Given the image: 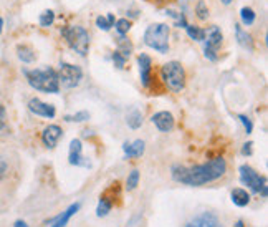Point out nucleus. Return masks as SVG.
I'll return each instance as SVG.
<instances>
[{"label":"nucleus","instance_id":"8","mask_svg":"<svg viewBox=\"0 0 268 227\" xmlns=\"http://www.w3.org/2000/svg\"><path fill=\"white\" fill-rule=\"evenodd\" d=\"M222 32L219 27H210L208 32L205 33V45H204V55L207 60L217 62L219 60V50L222 47Z\"/></svg>","mask_w":268,"mask_h":227},{"label":"nucleus","instance_id":"11","mask_svg":"<svg viewBox=\"0 0 268 227\" xmlns=\"http://www.w3.org/2000/svg\"><path fill=\"white\" fill-rule=\"evenodd\" d=\"M28 109L36 116H42V118H55L56 109L53 105H48L45 101L39 100V98H32L28 101Z\"/></svg>","mask_w":268,"mask_h":227},{"label":"nucleus","instance_id":"12","mask_svg":"<svg viewBox=\"0 0 268 227\" xmlns=\"http://www.w3.org/2000/svg\"><path fill=\"white\" fill-rule=\"evenodd\" d=\"M185 227H222V222L212 212H202L185 224Z\"/></svg>","mask_w":268,"mask_h":227},{"label":"nucleus","instance_id":"36","mask_svg":"<svg viewBox=\"0 0 268 227\" xmlns=\"http://www.w3.org/2000/svg\"><path fill=\"white\" fill-rule=\"evenodd\" d=\"M252 146H253L252 141L245 143V144L242 146V155H243V156H250V155H252Z\"/></svg>","mask_w":268,"mask_h":227},{"label":"nucleus","instance_id":"40","mask_svg":"<svg viewBox=\"0 0 268 227\" xmlns=\"http://www.w3.org/2000/svg\"><path fill=\"white\" fill-rule=\"evenodd\" d=\"M232 2H234V0H222V4H223V5H230Z\"/></svg>","mask_w":268,"mask_h":227},{"label":"nucleus","instance_id":"32","mask_svg":"<svg viewBox=\"0 0 268 227\" xmlns=\"http://www.w3.org/2000/svg\"><path fill=\"white\" fill-rule=\"evenodd\" d=\"M126 60H128V58H124L121 53L118 52V50L113 53V63H114V67H116V68L123 70V68H124V65H126Z\"/></svg>","mask_w":268,"mask_h":227},{"label":"nucleus","instance_id":"15","mask_svg":"<svg viewBox=\"0 0 268 227\" xmlns=\"http://www.w3.org/2000/svg\"><path fill=\"white\" fill-rule=\"evenodd\" d=\"M123 149H124V155L128 159L132 158H141L144 155V141H134V143H124L123 144Z\"/></svg>","mask_w":268,"mask_h":227},{"label":"nucleus","instance_id":"23","mask_svg":"<svg viewBox=\"0 0 268 227\" xmlns=\"http://www.w3.org/2000/svg\"><path fill=\"white\" fill-rule=\"evenodd\" d=\"M114 22H116V18H114L113 13H108L106 17L100 15L98 18H96V27H98L100 30H103V32H109L111 28L114 27Z\"/></svg>","mask_w":268,"mask_h":227},{"label":"nucleus","instance_id":"26","mask_svg":"<svg viewBox=\"0 0 268 227\" xmlns=\"http://www.w3.org/2000/svg\"><path fill=\"white\" fill-rule=\"evenodd\" d=\"M114 27L118 35H128V32L131 30V22L128 18H119L114 22Z\"/></svg>","mask_w":268,"mask_h":227},{"label":"nucleus","instance_id":"2","mask_svg":"<svg viewBox=\"0 0 268 227\" xmlns=\"http://www.w3.org/2000/svg\"><path fill=\"white\" fill-rule=\"evenodd\" d=\"M28 85L35 90L43 93H58L60 91V80L58 73L51 67L35 68V70H24Z\"/></svg>","mask_w":268,"mask_h":227},{"label":"nucleus","instance_id":"28","mask_svg":"<svg viewBox=\"0 0 268 227\" xmlns=\"http://www.w3.org/2000/svg\"><path fill=\"white\" fill-rule=\"evenodd\" d=\"M55 22V12L53 10H45L40 13V25L42 27H50Z\"/></svg>","mask_w":268,"mask_h":227},{"label":"nucleus","instance_id":"38","mask_svg":"<svg viewBox=\"0 0 268 227\" xmlns=\"http://www.w3.org/2000/svg\"><path fill=\"white\" fill-rule=\"evenodd\" d=\"M234 227H247V225L243 224V221H238V222H237V224H235Z\"/></svg>","mask_w":268,"mask_h":227},{"label":"nucleus","instance_id":"35","mask_svg":"<svg viewBox=\"0 0 268 227\" xmlns=\"http://www.w3.org/2000/svg\"><path fill=\"white\" fill-rule=\"evenodd\" d=\"M7 129V109L4 105H0V133Z\"/></svg>","mask_w":268,"mask_h":227},{"label":"nucleus","instance_id":"30","mask_svg":"<svg viewBox=\"0 0 268 227\" xmlns=\"http://www.w3.org/2000/svg\"><path fill=\"white\" fill-rule=\"evenodd\" d=\"M196 13H197V17L200 20H207L208 18V9H207V5H205L204 0H199V2H197Z\"/></svg>","mask_w":268,"mask_h":227},{"label":"nucleus","instance_id":"24","mask_svg":"<svg viewBox=\"0 0 268 227\" xmlns=\"http://www.w3.org/2000/svg\"><path fill=\"white\" fill-rule=\"evenodd\" d=\"M185 32H187V35L190 36L192 40H196V42H204L205 40V33L207 30H204L202 27H197V25H189L185 27Z\"/></svg>","mask_w":268,"mask_h":227},{"label":"nucleus","instance_id":"34","mask_svg":"<svg viewBox=\"0 0 268 227\" xmlns=\"http://www.w3.org/2000/svg\"><path fill=\"white\" fill-rule=\"evenodd\" d=\"M7 174H9V163H7L5 158L0 156V181H4Z\"/></svg>","mask_w":268,"mask_h":227},{"label":"nucleus","instance_id":"31","mask_svg":"<svg viewBox=\"0 0 268 227\" xmlns=\"http://www.w3.org/2000/svg\"><path fill=\"white\" fill-rule=\"evenodd\" d=\"M66 121H74V123H83V121H88L89 120V113L88 111H78L76 115L73 116H65Z\"/></svg>","mask_w":268,"mask_h":227},{"label":"nucleus","instance_id":"33","mask_svg":"<svg viewBox=\"0 0 268 227\" xmlns=\"http://www.w3.org/2000/svg\"><path fill=\"white\" fill-rule=\"evenodd\" d=\"M238 120L242 121L243 128H245V133H247V135H252V131H253V123H252V120L248 118V116H245V115H238Z\"/></svg>","mask_w":268,"mask_h":227},{"label":"nucleus","instance_id":"22","mask_svg":"<svg viewBox=\"0 0 268 227\" xmlns=\"http://www.w3.org/2000/svg\"><path fill=\"white\" fill-rule=\"evenodd\" d=\"M126 123H128V126L131 129H138L141 128V124H143V113L139 111V109H131V111L128 113V116H126Z\"/></svg>","mask_w":268,"mask_h":227},{"label":"nucleus","instance_id":"25","mask_svg":"<svg viewBox=\"0 0 268 227\" xmlns=\"http://www.w3.org/2000/svg\"><path fill=\"white\" fill-rule=\"evenodd\" d=\"M255 12H253L250 7H243V9L240 10V20H242V24L243 25H252L253 22H255Z\"/></svg>","mask_w":268,"mask_h":227},{"label":"nucleus","instance_id":"14","mask_svg":"<svg viewBox=\"0 0 268 227\" xmlns=\"http://www.w3.org/2000/svg\"><path fill=\"white\" fill-rule=\"evenodd\" d=\"M151 121L156 124V128H158L161 133H169V131H173V128H174V116L169 111L156 113L151 118Z\"/></svg>","mask_w":268,"mask_h":227},{"label":"nucleus","instance_id":"37","mask_svg":"<svg viewBox=\"0 0 268 227\" xmlns=\"http://www.w3.org/2000/svg\"><path fill=\"white\" fill-rule=\"evenodd\" d=\"M13 227H28V225H27L25 221H17V222L13 224Z\"/></svg>","mask_w":268,"mask_h":227},{"label":"nucleus","instance_id":"13","mask_svg":"<svg viewBox=\"0 0 268 227\" xmlns=\"http://www.w3.org/2000/svg\"><path fill=\"white\" fill-rule=\"evenodd\" d=\"M138 65H139V73H141V83H143L144 88L149 86L151 83V71H152V60L151 56L146 53H141L138 56Z\"/></svg>","mask_w":268,"mask_h":227},{"label":"nucleus","instance_id":"1","mask_svg":"<svg viewBox=\"0 0 268 227\" xmlns=\"http://www.w3.org/2000/svg\"><path fill=\"white\" fill-rule=\"evenodd\" d=\"M227 173V163L223 158H214L210 161H207L204 164L185 167V166H173L170 174H173V179L181 182V184L187 186H204L208 182H214L220 179L223 174Z\"/></svg>","mask_w":268,"mask_h":227},{"label":"nucleus","instance_id":"27","mask_svg":"<svg viewBox=\"0 0 268 227\" xmlns=\"http://www.w3.org/2000/svg\"><path fill=\"white\" fill-rule=\"evenodd\" d=\"M138 184H139V171L132 169L128 176V179H126V189H128V191H134Z\"/></svg>","mask_w":268,"mask_h":227},{"label":"nucleus","instance_id":"10","mask_svg":"<svg viewBox=\"0 0 268 227\" xmlns=\"http://www.w3.org/2000/svg\"><path fill=\"white\" fill-rule=\"evenodd\" d=\"M63 138V129L58 126V124H50L43 129L42 133V143L45 144V148L48 149H53L56 148L58 141Z\"/></svg>","mask_w":268,"mask_h":227},{"label":"nucleus","instance_id":"7","mask_svg":"<svg viewBox=\"0 0 268 227\" xmlns=\"http://www.w3.org/2000/svg\"><path fill=\"white\" fill-rule=\"evenodd\" d=\"M58 80L65 88H76L83 80V70L78 65L62 62L58 70Z\"/></svg>","mask_w":268,"mask_h":227},{"label":"nucleus","instance_id":"19","mask_svg":"<svg viewBox=\"0 0 268 227\" xmlns=\"http://www.w3.org/2000/svg\"><path fill=\"white\" fill-rule=\"evenodd\" d=\"M230 197H232V202L235 204V206H238V207L248 206V202H250V194L245 191V189H242V187L234 189L232 194H230Z\"/></svg>","mask_w":268,"mask_h":227},{"label":"nucleus","instance_id":"9","mask_svg":"<svg viewBox=\"0 0 268 227\" xmlns=\"http://www.w3.org/2000/svg\"><path fill=\"white\" fill-rule=\"evenodd\" d=\"M68 163L71 166L80 167H91V163L83 156V146L80 140H71L70 143V153H68Z\"/></svg>","mask_w":268,"mask_h":227},{"label":"nucleus","instance_id":"29","mask_svg":"<svg viewBox=\"0 0 268 227\" xmlns=\"http://www.w3.org/2000/svg\"><path fill=\"white\" fill-rule=\"evenodd\" d=\"M167 15L169 17H173L174 20H176V25L179 27V28H185L187 27V20H185V17H184V13H177V12H173V10H167Z\"/></svg>","mask_w":268,"mask_h":227},{"label":"nucleus","instance_id":"6","mask_svg":"<svg viewBox=\"0 0 268 227\" xmlns=\"http://www.w3.org/2000/svg\"><path fill=\"white\" fill-rule=\"evenodd\" d=\"M240 181L242 184L248 186L253 193L260 194L262 197L268 196V187H266V178L265 176H260L253 167H250L248 164L240 166Z\"/></svg>","mask_w":268,"mask_h":227},{"label":"nucleus","instance_id":"3","mask_svg":"<svg viewBox=\"0 0 268 227\" xmlns=\"http://www.w3.org/2000/svg\"><path fill=\"white\" fill-rule=\"evenodd\" d=\"M62 36L68 43V47L74 50V53L80 56H86L89 50V35L83 27L80 25H71V27H63L60 30Z\"/></svg>","mask_w":268,"mask_h":227},{"label":"nucleus","instance_id":"4","mask_svg":"<svg viewBox=\"0 0 268 227\" xmlns=\"http://www.w3.org/2000/svg\"><path fill=\"white\" fill-rule=\"evenodd\" d=\"M169 25L167 24H152L144 32V43L147 47L154 48L159 53L169 52Z\"/></svg>","mask_w":268,"mask_h":227},{"label":"nucleus","instance_id":"18","mask_svg":"<svg viewBox=\"0 0 268 227\" xmlns=\"http://www.w3.org/2000/svg\"><path fill=\"white\" fill-rule=\"evenodd\" d=\"M235 39H237L238 45H240L242 48L248 50V52H252V50H253V40H252V35L245 32L240 25H235Z\"/></svg>","mask_w":268,"mask_h":227},{"label":"nucleus","instance_id":"17","mask_svg":"<svg viewBox=\"0 0 268 227\" xmlns=\"http://www.w3.org/2000/svg\"><path fill=\"white\" fill-rule=\"evenodd\" d=\"M114 206V196H109V193L103 194L100 197V204H98V209H96V216L98 217H104L109 214V211L113 209Z\"/></svg>","mask_w":268,"mask_h":227},{"label":"nucleus","instance_id":"20","mask_svg":"<svg viewBox=\"0 0 268 227\" xmlns=\"http://www.w3.org/2000/svg\"><path fill=\"white\" fill-rule=\"evenodd\" d=\"M17 56L24 63H32V62H35V58H36L35 50L30 45H18L17 47Z\"/></svg>","mask_w":268,"mask_h":227},{"label":"nucleus","instance_id":"39","mask_svg":"<svg viewBox=\"0 0 268 227\" xmlns=\"http://www.w3.org/2000/svg\"><path fill=\"white\" fill-rule=\"evenodd\" d=\"M2 30H4V18L0 17V33H2Z\"/></svg>","mask_w":268,"mask_h":227},{"label":"nucleus","instance_id":"21","mask_svg":"<svg viewBox=\"0 0 268 227\" xmlns=\"http://www.w3.org/2000/svg\"><path fill=\"white\" fill-rule=\"evenodd\" d=\"M116 43H118V52L124 58H129V55L132 53V43L126 39V35H118Z\"/></svg>","mask_w":268,"mask_h":227},{"label":"nucleus","instance_id":"16","mask_svg":"<svg viewBox=\"0 0 268 227\" xmlns=\"http://www.w3.org/2000/svg\"><path fill=\"white\" fill-rule=\"evenodd\" d=\"M80 207H81V204L80 202H74V204H71V206L66 209L65 212H62V214H60L55 221H53V225L51 227H65L66 224H68V221L70 219L76 214V212L80 211Z\"/></svg>","mask_w":268,"mask_h":227},{"label":"nucleus","instance_id":"5","mask_svg":"<svg viewBox=\"0 0 268 227\" xmlns=\"http://www.w3.org/2000/svg\"><path fill=\"white\" fill-rule=\"evenodd\" d=\"M162 82L170 91L181 93L185 86V70L179 62H167L161 70Z\"/></svg>","mask_w":268,"mask_h":227}]
</instances>
